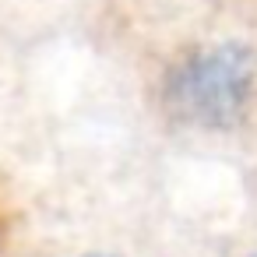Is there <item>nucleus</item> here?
Wrapping results in <instances>:
<instances>
[{
  "mask_svg": "<svg viewBox=\"0 0 257 257\" xmlns=\"http://www.w3.org/2000/svg\"><path fill=\"white\" fill-rule=\"evenodd\" d=\"M176 102L187 116L218 123L239 113L250 92V64L243 53L232 50H215L201 53L197 60L183 64V71L173 81Z\"/></svg>",
  "mask_w": 257,
  "mask_h": 257,
  "instance_id": "f257e3e1",
  "label": "nucleus"
}]
</instances>
